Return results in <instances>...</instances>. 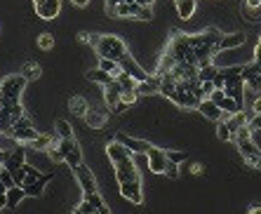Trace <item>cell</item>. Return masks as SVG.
Returning <instances> with one entry per match:
<instances>
[{
	"mask_svg": "<svg viewBox=\"0 0 261 214\" xmlns=\"http://www.w3.org/2000/svg\"><path fill=\"white\" fill-rule=\"evenodd\" d=\"M235 144H238V153H240V158L245 160L249 167L261 170V148L254 144V139H238Z\"/></svg>",
	"mask_w": 261,
	"mask_h": 214,
	"instance_id": "obj_3",
	"label": "cell"
},
{
	"mask_svg": "<svg viewBox=\"0 0 261 214\" xmlns=\"http://www.w3.org/2000/svg\"><path fill=\"white\" fill-rule=\"evenodd\" d=\"M38 47L45 49V52H47V49H52V47H55V38H52L49 33L38 35Z\"/></svg>",
	"mask_w": 261,
	"mask_h": 214,
	"instance_id": "obj_40",
	"label": "cell"
},
{
	"mask_svg": "<svg viewBox=\"0 0 261 214\" xmlns=\"http://www.w3.org/2000/svg\"><path fill=\"white\" fill-rule=\"evenodd\" d=\"M217 137H219V141H233V132H231L226 120L217 123Z\"/></svg>",
	"mask_w": 261,
	"mask_h": 214,
	"instance_id": "obj_35",
	"label": "cell"
},
{
	"mask_svg": "<svg viewBox=\"0 0 261 214\" xmlns=\"http://www.w3.org/2000/svg\"><path fill=\"white\" fill-rule=\"evenodd\" d=\"M33 7L40 19H55L59 14V0H33Z\"/></svg>",
	"mask_w": 261,
	"mask_h": 214,
	"instance_id": "obj_11",
	"label": "cell"
},
{
	"mask_svg": "<svg viewBox=\"0 0 261 214\" xmlns=\"http://www.w3.org/2000/svg\"><path fill=\"white\" fill-rule=\"evenodd\" d=\"M73 172H76V179H78V184H80V188H83V195L99 193L96 181H94V174H92V170H89V167L80 165V167H76Z\"/></svg>",
	"mask_w": 261,
	"mask_h": 214,
	"instance_id": "obj_10",
	"label": "cell"
},
{
	"mask_svg": "<svg viewBox=\"0 0 261 214\" xmlns=\"http://www.w3.org/2000/svg\"><path fill=\"white\" fill-rule=\"evenodd\" d=\"M137 19H141V21H148V19H153L151 7H141V12H139V17H137Z\"/></svg>",
	"mask_w": 261,
	"mask_h": 214,
	"instance_id": "obj_49",
	"label": "cell"
},
{
	"mask_svg": "<svg viewBox=\"0 0 261 214\" xmlns=\"http://www.w3.org/2000/svg\"><path fill=\"white\" fill-rule=\"evenodd\" d=\"M45 153H47V155L55 160V163H64V153L59 151V139H55V141H52V146H49Z\"/></svg>",
	"mask_w": 261,
	"mask_h": 214,
	"instance_id": "obj_38",
	"label": "cell"
},
{
	"mask_svg": "<svg viewBox=\"0 0 261 214\" xmlns=\"http://www.w3.org/2000/svg\"><path fill=\"white\" fill-rule=\"evenodd\" d=\"M207 99H210V101H214V104L219 106L221 101L226 99V92H224V90H214V92H212V94H210V97H207Z\"/></svg>",
	"mask_w": 261,
	"mask_h": 214,
	"instance_id": "obj_45",
	"label": "cell"
},
{
	"mask_svg": "<svg viewBox=\"0 0 261 214\" xmlns=\"http://www.w3.org/2000/svg\"><path fill=\"white\" fill-rule=\"evenodd\" d=\"M224 92H226V97H231V99H235L238 104H242V101H245V80H242V78L231 80V83H226Z\"/></svg>",
	"mask_w": 261,
	"mask_h": 214,
	"instance_id": "obj_17",
	"label": "cell"
},
{
	"mask_svg": "<svg viewBox=\"0 0 261 214\" xmlns=\"http://www.w3.org/2000/svg\"><path fill=\"white\" fill-rule=\"evenodd\" d=\"M0 181H3V184H5L7 188H12L14 186V177H12V172H10V170H3V172H0Z\"/></svg>",
	"mask_w": 261,
	"mask_h": 214,
	"instance_id": "obj_44",
	"label": "cell"
},
{
	"mask_svg": "<svg viewBox=\"0 0 261 214\" xmlns=\"http://www.w3.org/2000/svg\"><path fill=\"white\" fill-rule=\"evenodd\" d=\"M49 146H52V137L49 134H38V139L31 144V148L33 151H47Z\"/></svg>",
	"mask_w": 261,
	"mask_h": 214,
	"instance_id": "obj_37",
	"label": "cell"
},
{
	"mask_svg": "<svg viewBox=\"0 0 261 214\" xmlns=\"http://www.w3.org/2000/svg\"><path fill=\"white\" fill-rule=\"evenodd\" d=\"M5 193H7V186L3 184V181H0V195H5Z\"/></svg>",
	"mask_w": 261,
	"mask_h": 214,
	"instance_id": "obj_57",
	"label": "cell"
},
{
	"mask_svg": "<svg viewBox=\"0 0 261 214\" xmlns=\"http://www.w3.org/2000/svg\"><path fill=\"white\" fill-rule=\"evenodd\" d=\"M137 94L139 97H151V94H160V78L153 73L146 80L137 83Z\"/></svg>",
	"mask_w": 261,
	"mask_h": 214,
	"instance_id": "obj_14",
	"label": "cell"
},
{
	"mask_svg": "<svg viewBox=\"0 0 261 214\" xmlns=\"http://www.w3.org/2000/svg\"><path fill=\"white\" fill-rule=\"evenodd\" d=\"M249 214H261V205H256V207L249 209Z\"/></svg>",
	"mask_w": 261,
	"mask_h": 214,
	"instance_id": "obj_56",
	"label": "cell"
},
{
	"mask_svg": "<svg viewBox=\"0 0 261 214\" xmlns=\"http://www.w3.org/2000/svg\"><path fill=\"white\" fill-rule=\"evenodd\" d=\"M17 146H21V144L14 139V134H10V132H0V151H3V153H12Z\"/></svg>",
	"mask_w": 261,
	"mask_h": 214,
	"instance_id": "obj_26",
	"label": "cell"
},
{
	"mask_svg": "<svg viewBox=\"0 0 261 214\" xmlns=\"http://www.w3.org/2000/svg\"><path fill=\"white\" fill-rule=\"evenodd\" d=\"M109 123V106L106 104H89L87 113H85V125L92 130H101Z\"/></svg>",
	"mask_w": 261,
	"mask_h": 214,
	"instance_id": "obj_5",
	"label": "cell"
},
{
	"mask_svg": "<svg viewBox=\"0 0 261 214\" xmlns=\"http://www.w3.org/2000/svg\"><path fill=\"white\" fill-rule=\"evenodd\" d=\"M254 64L261 66V47H254Z\"/></svg>",
	"mask_w": 261,
	"mask_h": 214,
	"instance_id": "obj_55",
	"label": "cell"
},
{
	"mask_svg": "<svg viewBox=\"0 0 261 214\" xmlns=\"http://www.w3.org/2000/svg\"><path fill=\"white\" fill-rule=\"evenodd\" d=\"M80 40L89 42L94 52L99 55V59H111V62H120V57L125 52H130L118 35H99V33H80Z\"/></svg>",
	"mask_w": 261,
	"mask_h": 214,
	"instance_id": "obj_1",
	"label": "cell"
},
{
	"mask_svg": "<svg viewBox=\"0 0 261 214\" xmlns=\"http://www.w3.org/2000/svg\"><path fill=\"white\" fill-rule=\"evenodd\" d=\"M139 12H141V7L137 5V3H123V5L116 7V12H113V17H125V19H137Z\"/></svg>",
	"mask_w": 261,
	"mask_h": 214,
	"instance_id": "obj_20",
	"label": "cell"
},
{
	"mask_svg": "<svg viewBox=\"0 0 261 214\" xmlns=\"http://www.w3.org/2000/svg\"><path fill=\"white\" fill-rule=\"evenodd\" d=\"M123 3H127V0H106V12L113 17V12H116L118 5H123Z\"/></svg>",
	"mask_w": 261,
	"mask_h": 214,
	"instance_id": "obj_48",
	"label": "cell"
},
{
	"mask_svg": "<svg viewBox=\"0 0 261 214\" xmlns=\"http://www.w3.org/2000/svg\"><path fill=\"white\" fill-rule=\"evenodd\" d=\"M242 17H245L247 21H261V7H256V10L245 7V10H242Z\"/></svg>",
	"mask_w": 261,
	"mask_h": 214,
	"instance_id": "obj_41",
	"label": "cell"
},
{
	"mask_svg": "<svg viewBox=\"0 0 261 214\" xmlns=\"http://www.w3.org/2000/svg\"><path fill=\"white\" fill-rule=\"evenodd\" d=\"M167 179H179V165H174V163H170L167 165V172H165Z\"/></svg>",
	"mask_w": 261,
	"mask_h": 214,
	"instance_id": "obj_46",
	"label": "cell"
},
{
	"mask_svg": "<svg viewBox=\"0 0 261 214\" xmlns=\"http://www.w3.org/2000/svg\"><path fill=\"white\" fill-rule=\"evenodd\" d=\"M71 3H73L76 7H87L89 5V0H71Z\"/></svg>",
	"mask_w": 261,
	"mask_h": 214,
	"instance_id": "obj_54",
	"label": "cell"
},
{
	"mask_svg": "<svg viewBox=\"0 0 261 214\" xmlns=\"http://www.w3.org/2000/svg\"><path fill=\"white\" fill-rule=\"evenodd\" d=\"M96 69L106 71V73H111L113 78L120 76V66H118V62H111V59H99V66Z\"/></svg>",
	"mask_w": 261,
	"mask_h": 214,
	"instance_id": "obj_36",
	"label": "cell"
},
{
	"mask_svg": "<svg viewBox=\"0 0 261 214\" xmlns=\"http://www.w3.org/2000/svg\"><path fill=\"white\" fill-rule=\"evenodd\" d=\"M256 47H261V35H259V42H256Z\"/></svg>",
	"mask_w": 261,
	"mask_h": 214,
	"instance_id": "obj_60",
	"label": "cell"
},
{
	"mask_svg": "<svg viewBox=\"0 0 261 214\" xmlns=\"http://www.w3.org/2000/svg\"><path fill=\"white\" fill-rule=\"evenodd\" d=\"M146 165H148V170H151L153 174H165L167 172V165H170L167 153L163 151V148L151 146V151L146 153Z\"/></svg>",
	"mask_w": 261,
	"mask_h": 214,
	"instance_id": "obj_8",
	"label": "cell"
},
{
	"mask_svg": "<svg viewBox=\"0 0 261 214\" xmlns=\"http://www.w3.org/2000/svg\"><path fill=\"white\" fill-rule=\"evenodd\" d=\"M127 109H130V106L125 104V101H120V104H118V106H116V109L111 111V113H125V111H127Z\"/></svg>",
	"mask_w": 261,
	"mask_h": 214,
	"instance_id": "obj_51",
	"label": "cell"
},
{
	"mask_svg": "<svg viewBox=\"0 0 261 214\" xmlns=\"http://www.w3.org/2000/svg\"><path fill=\"white\" fill-rule=\"evenodd\" d=\"M26 87V78L21 76H7L3 83H0V104H14L19 101L21 92Z\"/></svg>",
	"mask_w": 261,
	"mask_h": 214,
	"instance_id": "obj_2",
	"label": "cell"
},
{
	"mask_svg": "<svg viewBox=\"0 0 261 214\" xmlns=\"http://www.w3.org/2000/svg\"><path fill=\"white\" fill-rule=\"evenodd\" d=\"M24 165H26V151H24V146H17L12 153H7L5 167L10 172H14V170H19V167H24Z\"/></svg>",
	"mask_w": 261,
	"mask_h": 214,
	"instance_id": "obj_16",
	"label": "cell"
},
{
	"mask_svg": "<svg viewBox=\"0 0 261 214\" xmlns=\"http://www.w3.org/2000/svg\"><path fill=\"white\" fill-rule=\"evenodd\" d=\"M139 7H151L153 5V0H134Z\"/></svg>",
	"mask_w": 261,
	"mask_h": 214,
	"instance_id": "obj_53",
	"label": "cell"
},
{
	"mask_svg": "<svg viewBox=\"0 0 261 214\" xmlns=\"http://www.w3.org/2000/svg\"><path fill=\"white\" fill-rule=\"evenodd\" d=\"M242 42H245V33H226V35H224V38L219 40V45H217V52H221V49L240 47Z\"/></svg>",
	"mask_w": 261,
	"mask_h": 214,
	"instance_id": "obj_19",
	"label": "cell"
},
{
	"mask_svg": "<svg viewBox=\"0 0 261 214\" xmlns=\"http://www.w3.org/2000/svg\"><path fill=\"white\" fill-rule=\"evenodd\" d=\"M165 153H167V160L174 163V165H181L186 160V153H181V151H165Z\"/></svg>",
	"mask_w": 261,
	"mask_h": 214,
	"instance_id": "obj_43",
	"label": "cell"
},
{
	"mask_svg": "<svg viewBox=\"0 0 261 214\" xmlns=\"http://www.w3.org/2000/svg\"><path fill=\"white\" fill-rule=\"evenodd\" d=\"M49 179H52V174H42L40 179L35 181V184H31V186H26L24 191H26V195H33V198H40L42 193H45V186L49 184Z\"/></svg>",
	"mask_w": 261,
	"mask_h": 214,
	"instance_id": "obj_23",
	"label": "cell"
},
{
	"mask_svg": "<svg viewBox=\"0 0 261 214\" xmlns=\"http://www.w3.org/2000/svg\"><path fill=\"white\" fill-rule=\"evenodd\" d=\"M228 123V127H231V132H233V137L238 134V130L240 127H245V125L249 123V116L245 113V111H240V113H235V116H228V118H224Z\"/></svg>",
	"mask_w": 261,
	"mask_h": 214,
	"instance_id": "obj_22",
	"label": "cell"
},
{
	"mask_svg": "<svg viewBox=\"0 0 261 214\" xmlns=\"http://www.w3.org/2000/svg\"><path fill=\"white\" fill-rule=\"evenodd\" d=\"M83 200H87L89 205H92V209H94L96 214H99V209L103 207V200H101V195H99V193H92V195H83Z\"/></svg>",
	"mask_w": 261,
	"mask_h": 214,
	"instance_id": "obj_39",
	"label": "cell"
},
{
	"mask_svg": "<svg viewBox=\"0 0 261 214\" xmlns=\"http://www.w3.org/2000/svg\"><path fill=\"white\" fill-rule=\"evenodd\" d=\"M118 66H120V71H123V73H127V76L134 78L137 83H141V80H146V78H148V73H146V71L141 69L137 62H134V57H132L130 52H125V55L120 57Z\"/></svg>",
	"mask_w": 261,
	"mask_h": 214,
	"instance_id": "obj_9",
	"label": "cell"
},
{
	"mask_svg": "<svg viewBox=\"0 0 261 214\" xmlns=\"http://www.w3.org/2000/svg\"><path fill=\"white\" fill-rule=\"evenodd\" d=\"M31 127H33V123H31V120H28V118L24 116L21 120H17V123L12 125V130H10V134H12V132H19V130H31Z\"/></svg>",
	"mask_w": 261,
	"mask_h": 214,
	"instance_id": "obj_42",
	"label": "cell"
},
{
	"mask_svg": "<svg viewBox=\"0 0 261 214\" xmlns=\"http://www.w3.org/2000/svg\"><path fill=\"white\" fill-rule=\"evenodd\" d=\"M170 101H174V104L181 106V109H198V106L202 104V99L195 97L184 83H177V92L170 97Z\"/></svg>",
	"mask_w": 261,
	"mask_h": 214,
	"instance_id": "obj_6",
	"label": "cell"
},
{
	"mask_svg": "<svg viewBox=\"0 0 261 214\" xmlns=\"http://www.w3.org/2000/svg\"><path fill=\"white\" fill-rule=\"evenodd\" d=\"M198 111L202 113L205 118H210V120H214V123H219L221 118H224V113H221V109L214 101H210V99H202V104L198 106Z\"/></svg>",
	"mask_w": 261,
	"mask_h": 214,
	"instance_id": "obj_18",
	"label": "cell"
},
{
	"mask_svg": "<svg viewBox=\"0 0 261 214\" xmlns=\"http://www.w3.org/2000/svg\"><path fill=\"white\" fill-rule=\"evenodd\" d=\"M217 73H219V69H217V66H212V64H205V66H200V69H198L200 83H214Z\"/></svg>",
	"mask_w": 261,
	"mask_h": 214,
	"instance_id": "obj_29",
	"label": "cell"
},
{
	"mask_svg": "<svg viewBox=\"0 0 261 214\" xmlns=\"http://www.w3.org/2000/svg\"><path fill=\"white\" fill-rule=\"evenodd\" d=\"M73 214H83V212H80V209H73Z\"/></svg>",
	"mask_w": 261,
	"mask_h": 214,
	"instance_id": "obj_59",
	"label": "cell"
},
{
	"mask_svg": "<svg viewBox=\"0 0 261 214\" xmlns=\"http://www.w3.org/2000/svg\"><path fill=\"white\" fill-rule=\"evenodd\" d=\"M219 109H221V113L228 118V116H235V113H240V111H242V104H238L235 99L226 97V99H224V101L219 104Z\"/></svg>",
	"mask_w": 261,
	"mask_h": 214,
	"instance_id": "obj_30",
	"label": "cell"
},
{
	"mask_svg": "<svg viewBox=\"0 0 261 214\" xmlns=\"http://www.w3.org/2000/svg\"><path fill=\"white\" fill-rule=\"evenodd\" d=\"M69 109H71V113H73V116L85 118V113H87V109H89V101L85 97H80V94H76V97L69 99Z\"/></svg>",
	"mask_w": 261,
	"mask_h": 214,
	"instance_id": "obj_21",
	"label": "cell"
},
{
	"mask_svg": "<svg viewBox=\"0 0 261 214\" xmlns=\"http://www.w3.org/2000/svg\"><path fill=\"white\" fill-rule=\"evenodd\" d=\"M249 130L252 132H256V130H261V116H254V113H252V116H249Z\"/></svg>",
	"mask_w": 261,
	"mask_h": 214,
	"instance_id": "obj_47",
	"label": "cell"
},
{
	"mask_svg": "<svg viewBox=\"0 0 261 214\" xmlns=\"http://www.w3.org/2000/svg\"><path fill=\"white\" fill-rule=\"evenodd\" d=\"M87 80L89 83H96V85H111L116 78L111 76V73H106V71H101V69H92V71H87Z\"/></svg>",
	"mask_w": 261,
	"mask_h": 214,
	"instance_id": "obj_24",
	"label": "cell"
},
{
	"mask_svg": "<svg viewBox=\"0 0 261 214\" xmlns=\"http://www.w3.org/2000/svg\"><path fill=\"white\" fill-rule=\"evenodd\" d=\"M55 130H57V139H73V127H71L69 120H57Z\"/></svg>",
	"mask_w": 261,
	"mask_h": 214,
	"instance_id": "obj_32",
	"label": "cell"
},
{
	"mask_svg": "<svg viewBox=\"0 0 261 214\" xmlns=\"http://www.w3.org/2000/svg\"><path fill=\"white\" fill-rule=\"evenodd\" d=\"M106 155H109L111 165H118V163H123V160L134 158V155H132V153L120 144V141H111V144H106Z\"/></svg>",
	"mask_w": 261,
	"mask_h": 214,
	"instance_id": "obj_13",
	"label": "cell"
},
{
	"mask_svg": "<svg viewBox=\"0 0 261 214\" xmlns=\"http://www.w3.org/2000/svg\"><path fill=\"white\" fill-rule=\"evenodd\" d=\"M103 101H106L109 111H113L118 104H120V101H123V90H120V85H118L116 80L103 87Z\"/></svg>",
	"mask_w": 261,
	"mask_h": 214,
	"instance_id": "obj_15",
	"label": "cell"
},
{
	"mask_svg": "<svg viewBox=\"0 0 261 214\" xmlns=\"http://www.w3.org/2000/svg\"><path fill=\"white\" fill-rule=\"evenodd\" d=\"M252 113H254V116H261V97H256L254 101H252Z\"/></svg>",
	"mask_w": 261,
	"mask_h": 214,
	"instance_id": "obj_50",
	"label": "cell"
},
{
	"mask_svg": "<svg viewBox=\"0 0 261 214\" xmlns=\"http://www.w3.org/2000/svg\"><path fill=\"white\" fill-rule=\"evenodd\" d=\"M64 163H66L71 170H76V167L83 165V151H80V146H78V144L73 146V151L66 155V160H64Z\"/></svg>",
	"mask_w": 261,
	"mask_h": 214,
	"instance_id": "obj_33",
	"label": "cell"
},
{
	"mask_svg": "<svg viewBox=\"0 0 261 214\" xmlns=\"http://www.w3.org/2000/svg\"><path fill=\"white\" fill-rule=\"evenodd\" d=\"M116 83L120 85L123 92H137V80L132 76H127V73H123V71H120V76L116 78Z\"/></svg>",
	"mask_w": 261,
	"mask_h": 214,
	"instance_id": "obj_31",
	"label": "cell"
},
{
	"mask_svg": "<svg viewBox=\"0 0 261 214\" xmlns=\"http://www.w3.org/2000/svg\"><path fill=\"white\" fill-rule=\"evenodd\" d=\"M120 195L127 198L132 205H141V202H144V188H141V181L123 184V186H120Z\"/></svg>",
	"mask_w": 261,
	"mask_h": 214,
	"instance_id": "obj_12",
	"label": "cell"
},
{
	"mask_svg": "<svg viewBox=\"0 0 261 214\" xmlns=\"http://www.w3.org/2000/svg\"><path fill=\"white\" fill-rule=\"evenodd\" d=\"M245 7H252V10H256V7H261V0H245Z\"/></svg>",
	"mask_w": 261,
	"mask_h": 214,
	"instance_id": "obj_52",
	"label": "cell"
},
{
	"mask_svg": "<svg viewBox=\"0 0 261 214\" xmlns=\"http://www.w3.org/2000/svg\"><path fill=\"white\" fill-rule=\"evenodd\" d=\"M5 158H7V153L0 151V165H5Z\"/></svg>",
	"mask_w": 261,
	"mask_h": 214,
	"instance_id": "obj_58",
	"label": "cell"
},
{
	"mask_svg": "<svg viewBox=\"0 0 261 214\" xmlns=\"http://www.w3.org/2000/svg\"><path fill=\"white\" fill-rule=\"evenodd\" d=\"M195 5H198V0H181L177 3V12L181 19H191L193 12H195Z\"/></svg>",
	"mask_w": 261,
	"mask_h": 214,
	"instance_id": "obj_28",
	"label": "cell"
},
{
	"mask_svg": "<svg viewBox=\"0 0 261 214\" xmlns=\"http://www.w3.org/2000/svg\"><path fill=\"white\" fill-rule=\"evenodd\" d=\"M113 170H116V179L120 186L123 184H132V181H141V174H139V167L134 163V158L118 163V165H113Z\"/></svg>",
	"mask_w": 261,
	"mask_h": 214,
	"instance_id": "obj_4",
	"label": "cell"
},
{
	"mask_svg": "<svg viewBox=\"0 0 261 214\" xmlns=\"http://www.w3.org/2000/svg\"><path fill=\"white\" fill-rule=\"evenodd\" d=\"M12 134H14V139H17L19 144H24V141H26V144H33L40 132H35V127H31V130H19V132H12Z\"/></svg>",
	"mask_w": 261,
	"mask_h": 214,
	"instance_id": "obj_34",
	"label": "cell"
},
{
	"mask_svg": "<svg viewBox=\"0 0 261 214\" xmlns=\"http://www.w3.org/2000/svg\"><path fill=\"white\" fill-rule=\"evenodd\" d=\"M5 198H7V207L10 209H14L17 205H19L24 198H26V191L21 186H12V188H7V193H5Z\"/></svg>",
	"mask_w": 261,
	"mask_h": 214,
	"instance_id": "obj_25",
	"label": "cell"
},
{
	"mask_svg": "<svg viewBox=\"0 0 261 214\" xmlns=\"http://www.w3.org/2000/svg\"><path fill=\"white\" fill-rule=\"evenodd\" d=\"M174 3H181V0H174Z\"/></svg>",
	"mask_w": 261,
	"mask_h": 214,
	"instance_id": "obj_61",
	"label": "cell"
},
{
	"mask_svg": "<svg viewBox=\"0 0 261 214\" xmlns=\"http://www.w3.org/2000/svg\"><path fill=\"white\" fill-rule=\"evenodd\" d=\"M116 141H120V144H123L132 155H146V153L151 151V144H148V141L137 139V137H130V134H125V132H118Z\"/></svg>",
	"mask_w": 261,
	"mask_h": 214,
	"instance_id": "obj_7",
	"label": "cell"
},
{
	"mask_svg": "<svg viewBox=\"0 0 261 214\" xmlns=\"http://www.w3.org/2000/svg\"><path fill=\"white\" fill-rule=\"evenodd\" d=\"M21 76L26 78V83H31V80H38V78L42 76L40 64H35V62H26V64H24V71H21Z\"/></svg>",
	"mask_w": 261,
	"mask_h": 214,
	"instance_id": "obj_27",
	"label": "cell"
}]
</instances>
